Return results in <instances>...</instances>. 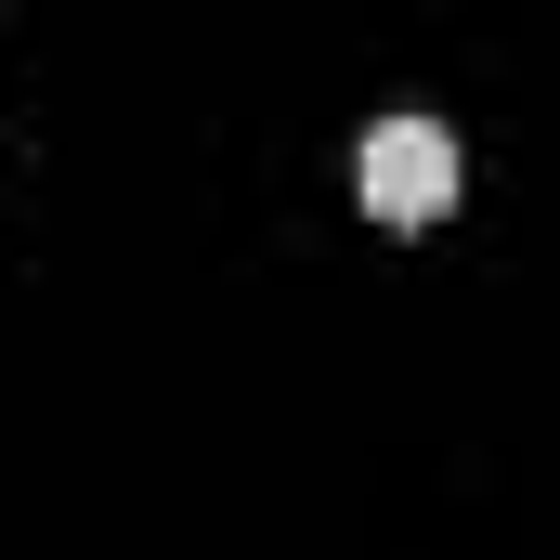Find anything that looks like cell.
I'll return each mask as SVG.
<instances>
[{"instance_id": "obj_1", "label": "cell", "mask_w": 560, "mask_h": 560, "mask_svg": "<svg viewBox=\"0 0 560 560\" xmlns=\"http://www.w3.org/2000/svg\"><path fill=\"white\" fill-rule=\"evenodd\" d=\"M352 183H365V209H378V222H405V235H418V222L456 209V131H443V118H378L365 156H352Z\"/></svg>"}]
</instances>
